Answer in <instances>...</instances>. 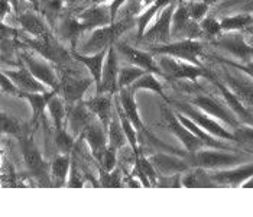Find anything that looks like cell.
<instances>
[{
	"mask_svg": "<svg viewBox=\"0 0 253 217\" xmlns=\"http://www.w3.org/2000/svg\"><path fill=\"white\" fill-rule=\"evenodd\" d=\"M133 26H136L135 16L117 18L113 23L91 31L90 37L81 45L80 52L85 55H91V54H97L100 51L109 49L110 46H115L120 38L126 32H129Z\"/></svg>",
	"mask_w": 253,
	"mask_h": 217,
	"instance_id": "cell-1",
	"label": "cell"
},
{
	"mask_svg": "<svg viewBox=\"0 0 253 217\" xmlns=\"http://www.w3.org/2000/svg\"><path fill=\"white\" fill-rule=\"evenodd\" d=\"M184 93H188L190 97L188 101L197 107L198 110H201L203 113L211 116V118L218 119L221 120L223 123H226L227 126L233 128V130L236 128H239L242 123L237 120V118L233 115V112L226 106L223 104L220 100H217L210 93H206L204 88L198 87V86H188L185 87V91Z\"/></svg>",
	"mask_w": 253,
	"mask_h": 217,
	"instance_id": "cell-2",
	"label": "cell"
},
{
	"mask_svg": "<svg viewBox=\"0 0 253 217\" xmlns=\"http://www.w3.org/2000/svg\"><path fill=\"white\" fill-rule=\"evenodd\" d=\"M204 148L194 154H188L187 162L191 167H201L204 170H227L240 165L245 161H251L252 157L246 154H236V152H221L223 149Z\"/></svg>",
	"mask_w": 253,
	"mask_h": 217,
	"instance_id": "cell-3",
	"label": "cell"
},
{
	"mask_svg": "<svg viewBox=\"0 0 253 217\" xmlns=\"http://www.w3.org/2000/svg\"><path fill=\"white\" fill-rule=\"evenodd\" d=\"M19 142L25 165L34 179L39 184V187H54L51 178V165L43 161L34 139L23 132V135L19 136Z\"/></svg>",
	"mask_w": 253,
	"mask_h": 217,
	"instance_id": "cell-4",
	"label": "cell"
},
{
	"mask_svg": "<svg viewBox=\"0 0 253 217\" xmlns=\"http://www.w3.org/2000/svg\"><path fill=\"white\" fill-rule=\"evenodd\" d=\"M156 62L164 74V77L172 80H188V81H195L197 79H214V74L201 67L195 65L187 61H181L169 55H156Z\"/></svg>",
	"mask_w": 253,
	"mask_h": 217,
	"instance_id": "cell-5",
	"label": "cell"
},
{
	"mask_svg": "<svg viewBox=\"0 0 253 217\" xmlns=\"http://www.w3.org/2000/svg\"><path fill=\"white\" fill-rule=\"evenodd\" d=\"M20 41H22L23 46L34 51L39 57L52 62L58 68L74 59L71 55V49L65 48L61 43V41L57 40V37H52L49 40H38V38L22 35Z\"/></svg>",
	"mask_w": 253,
	"mask_h": 217,
	"instance_id": "cell-6",
	"label": "cell"
},
{
	"mask_svg": "<svg viewBox=\"0 0 253 217\" xmlns=\"http://www.w3.org/2000/svg\"><path fill=\"white\" fill-rule=\"evenodd\" d=\"M74 61V59H73ZM71 61V62H73ZM71 62L59 67V71H61V77H59V88L58 94L62 97V100L71 106V104H76L78 101H81L85 91L90 88L91 83L94 81L93 77H81L78 74V71H73V70H68Z\"/></svg>",
	"mask_w": 253,
	"mask_h": 217,
	"instance_id": "cell-7",
	"label": "cell"
},
{
	"mask_svg": "<svg viewBox=\"0 0 253 217\" xmlns=\"http://www.w3.org/2000/svg\"><path fill=\"white\" fill-rule=\"evenodd\" d=\"M168 103L175 106V110L181 112L182 115H185L187 118H190L194 123H197L201 129H204L206 132H209L210 135H213L214 138L221 139V140H233L236 142L233 132L227 130L226 128H223L217 120L211 119V116L203 113L201 110H198L197 107H193L188 101H182V100H168Z\"/></svg>",
	"mask_w": 253,
	"mask_h": 217,
	"instance_id": "cell-8",
	"label": "cell"
},
{
	"mask_svg": "<svg viewBox=\"0 0 253 217\" xmlns=\"http://www.w3.org/2000/svg\"><path fill=\"white\" fill-rule=\"evenodd\" d=\"M148 51L154 55H169L181 61H187L195 65H201L198 57L203 52V43L197 40H181L171 41L168 43L152 45Z\"/></svg>",
	"mask_w": 253,
	"mask_h": 217,
	"instance_id": "cell-9",
	"label": "cell"
},
{
	"mask_svg": "<svg viewBox=\"0 0 253 217\" xmlns=\"http://www.w3.org/2000/svg\"><path fill=\"white\" fill-rule=\"evenodd\" d=\"M20 62L37 77V79L43 83L49 90H55L58 91L59 88V77L57 76L55 70H54V64L46 61L45 58L39 57L38 54L34 55L31 52V49H25V51H20L19 54Z\"/></svg>",
	"mask_w": 253,
	"mask_h": 217,
	"instance_id": "cell-10",
	"label": "cell"
},
{
	"mask_svg": "<svg viewBox=\"0 0 253 217\" xmlns=\"http://www.w3.org/2000/svg\"><path fill=\"white\" fill-rule=\"evenodd\" d=\"M176 1L168 4L164 7L159 13L156 22L145 31L142 40L139 42H146L151 45H161V43H168L172 41L171 37V25H172V15L175 12Z\"/></svg>",
	"mask_w": 253,
	"mask_h": 217,
	"instance_id": "cell-11",
	"label": "cell"
},
{
	"mask_svg": "<svg viewBox=\"0 0 253 217\" xmlns=\"http://www.w3.org/2000/svg\"><path fill=\"white\" fill-rule=\"evenodd\" d=\"M214 45L224 52L230 54L233 58L239 59L240 62L253 61V45L245 40V37L239 31L221 34L218 38H215Z\"/></svg>",
	"mask_w": 253,
	"mask_h": 217,
	"instance_id": "cell-12",
	"label": "cell"
},
{
	"mask_svg": "<svg viewBox=\"0 0 253 217\" xmlns=\"http://www.w3.org/2000/svg\"><path fill=\"white\" fill-rule=\"evenodd\" d=\"M115 48H116L117 54L122 55L129 64L140 67L148 73H154L158 77H164L158 62H156L155 55L151 51H143V49L135 48V46H130L129 43L122 42V41L117 42Z\"/></svg>",
	"mask_w": 253,
	"mask_h": 217,
	"instance_id": "cell-13",
	"label": "cell"
},
{
	"mask_svg": "<svg viewBox=\"0 0 253 217\" xmlns=\"http://www.w3.org/2000/svg\"><path fill=\"white\" fill-rule=\"evenodd\" d=\"M164 116H165V123H167V129L174 133L176 138L181 140V143L184 145L185 151L188 154H194L200 149H204L207 148V145L201 140L200 138H197L191 130H188L182 123L181 120L176 118L175 112L174 110H169L168 107L164 109Z\"/></svg>",
	"mask_w": 253,
	"mask_h": 217,
	"instance_id": "cell-14",
	"label": "cell"
},
{
	"mask_svg": "<svg viewBox=\"0 0 253 217\" xmlns=\"http://www.w3.org/2000/svg\"><path fill=\"white\" fill-rule=\"evenodd\" d=\"M119 71H120V64H119V54L116 48L110 46L107 49V57L104 61L103 73H101V83L96 88L97 94H117L119 93Z\"/></svg>",
	"mask_w": 253,
	"mask_h": 217,
	"instance_id": "cell-15",
	"label": "cell"
},
{
	"mask_svg": "<svg viewBox=\"0 0 253 217\" xmlns=\"http://www.w3.org/2000/svg\"><path fill=\"white\" fill-rule=\"evenodd\" d=\"M221 80L233 91L237 99L240 100L246 107L253 110V79H251L246 74H243V76L233 74L227 68H224V71L221 74Z\"/></svg>",
	"mask_w": 253,
	"mask_h": 217,
	"instance_id": "cell-16",
	"label": "cell"
},
{
	"mask_svg": "<svg viewBox=\"0 0 253 217\" xmlns=\"http://www.w3.org/2000/svg\"><path fill=\"white\" fill-rule=\"evenodd\" d=\"M91 110L87 107L85 101L81 100L76 104L68 106V112H67V122H65V128L68 129V132L73 136H81L83 132L94 122Z\"/></svg>",
	"mask_w": 253,
	"mask_h": 217,
	"instance_id": "cell-17",
	"label": "cell"
},
{
	"mask_svg": "<svg viewBox=\"0 0 253 217\" xmlns=\"http://www.w3.org/2000/svg\"><path fill=\"white\" fill-rule=\"evenodd\" d=\"M77 15L80 23L83 25L85 32H91L97 28L113 23V18L110 13V4H91Z\"/></svg>",
	"mask_w": 253,
	"mask_h": 217,
	"instance_id": "cell-18",
	"label": "cell"
},
{
	"mask_svg": "<svg viewBox=\"0 0 253 217\" xmlns=\"http://www.w3.org/2000/svg\"><path fill=\"white\" fill-rule=\"evenodd\" d=\"M81 138L87 142L93 159H94L96 162H98V161L101 159V157H103L106 148L109 146L107 129L104 128V125H103L100 120L94 119V122L83 132Z\"/></svg>",
	"mask_w": 253,
	"mask_h": 217,
	"instance_id": "cell-19",
	"label": "cell"
},
{
	"mask_svg": "<svg viewBox=\"0 0 253 217\" xmlns=\"http://www.w3.org/2000/svg\"><path fill=\"white\" fill-rule=\"evenodd\" d=\"M1 73H4L9 79L12 80L20 91H25V93H46L49 91V88L41 83L22 62L19 59V68L16 70H6L3 68Z\"/></svg>",
	"mask_w": 253,
	"mask_h": 217,
	"instance_id": "cell-20",
	"label": "cell"
},
{
	"mask_svg": "<svg viewBox=\"0 0 253 217\" xmlns=\"http://www.w3.org/2000/svg\"><path fill=\"white\" fill-rule=\"evenodd\" d=\"M149 159H151L158 175L182 174L191 168V165L187 162V159L184 157L179 158L178 154L171 155V154H165V152H156V154H152Z\"/></svg>",
	"mask_w": 253,
	"mask_h": 217,
	"instance_id": "cell-21",
	"label": "cell"
},
{
	"mask_svg": "<svg viewBox=\"0 0 253 217\" xmlns=\"http://www.w3.org/2000/svg\"><path fill=\"white\" fill-rule=\"evenodd\" d=\"M18 22L20 23V28L32 38H38V40H49L52 38V32L51 28L48 25V22L43 19V16L39 12H23L18 15Z\"/></svg>",
	"mask_w": 253,
	"mask_h": 217,
	"instance_id": "cell-22",
	"label": "cell"
},
{
	"mask_svg": "<svg viewBox=\"0 0 253 217\" xmlns=\"http://www.w3.org/2000/svg\"><path fill=\"white\" fill-rule=\"evenodd\" d=\"M58 40L70 46V49H76L78 41L85 32L83 25L80 23L76 13H65L58 22Z\"/></svg>",
	"mask_w": 253,
	"mask_h": 217,
	"instance_id": "cell-23",
	"label": "cell"
},
{
	"mask_svg": "<svg viewBox=\"0 0 253 217\" xmlns=\"http://www.w3.org/2000/svg\"><path fill=\"white\" fill-rule=\"evenodd\" d=\"M209 175L214 184H224V185L236 187L253 177V164H246L242 167L237 165V167L227 168V170H218Z\"/></svg>",
	"mask_w": 253,
	"mask_h": 217,
	"instance_id": "cell-24",
	"label": "cell"
},
{
	"mask_svg": "<svg viewBox=\"0 0 253 217\" xmlns=\"http://www.w3.org/2000/svg\"><path fill=\"white\" fill-rule=\"evenodd\" d=\"M116 101L119 103V106L122 107V110L125 112V115L127 116V119L133 123V126L136 128L137 133H143L146 132L145 125L142 122V119L139 116L137 112V104L135 100V91L130 87H123L119 90L117 93Z\"/></svg>",
	"mask_w": 253,
	"mask_h": 217,
	"instance_id": "cell-25",
	"label": "cell"
},
{
	"mask_svg": "<svg viewBox=\"0 0 253 217\" xmlns=\"http://www.w3.org/2000/svg\"><path fill=\"white\" fill-rule=\"evenodd\" d=\"M71 55L77 62H80L81 65H84L88 70L90 76L93 77L94 83H96V88H98V86L101 83V73H103L104 61L107 57V49L100 51L97 54H91V55H85V54H81L77 49H73Z\"/></svg>",
	"mask_w": 253,
	"mask_h": 217,
	"instance_id": "cell-26",
	"label": "cell"
},
{
	"mask_svg": "<svg viewBox=\"0 0 253 217\" xmlns=\"http://www.w3.org/2000/svg\"><path fill=\"white\" fill-rule=\"evenodd\" d=\"M112 100H113V94H97L94 97L88 100H84L87 107L91 110V113L94 115V118L100 120L104 128L107 129L110 120L113 118V115L116 113V109H115V113H113V104H112Z\"/></svg>",
	"mask_w": 253,
	"mask_h": 217,
	"instance_id": "cell-27",
	"label": "cell"
},
{
	"mask_svg": "<svg viewBox=\"0 0 253 217\" xmlns=\"http://www.w3.org/2000/svg\"><path fill=\"white\" fill-rule=\"evenodd\" d=\"M55 93H58V91H55V90H49L46 93H25V91H20L19 97L26 100L32 107V112H34L32 123L34 125H37L39 120L45 122V109H48V101Z\"/></svg>",
	"mask_w": 253,
	"mask_h": 217,
	"instance_id": "cell-28",
	"label": "cell"
},
{
	"mask_svg": "<svg viewBox=\"0 0 253 217\" xmlns=\"http://www.w3.org/2000/svg\"><path fill=\"white\" fill-rule=\"evenodd\" d=\"M176 0H152V3L145 9V10H142L139 15L136 16V28H137V41L142 40V37H143V34H145V31L149 28V23H151V20L155 18L156 15L164 9V7H167L168 4H171V3H174Z\"/></svg>",
	"mask_w": 253,
	"mask_h": 217,
	"instance_id": "cell-29",
	"label": "cell"
},
{
	"mask_svg": "<svg viewBox=\"0 0 253 217\" xmlns=\"http://www.w3.org/2000/svg\"><path fill=\"white\" fill-rule=\"evenodd\" d=\"M191 20L193 19L190 16L187 1L179 0L176 3L175 12L172 15V25H171V37H172V41L182 40V37L185 34V29L188 28V25L191 23Z\"/></svg>",
	"mask_w": 253,
	"mask_h": 217,
	"instance_id": "cell-30",
	"label": "cell"
},
{
	"mask_svg": "<svg viewBox=\"0 0 253 217\" xmlns=\"http://www.w3.org/2000/svg\"><path fill=\"white\" fill-rule=\"evenodd\" d=\"M71 161H73V154L71 155L59 154L58 157H55L54 161L51 162V178H52L54 187L67 185L70 168H71Z\"/></svg>",
	"mask_w": 253,
	"mask_h": 217,
	"instance_id": "cell-31",
	"label": "cell"
},
{
	"mask_svg": "<svg viewBox=\"0 0 253 217\" xmlns=\"http://www.w3.org/2000/svg\"><path fill=\"white\" fill-rule=\"evenodd\" d=\"M182 187L204 188V187H215V184L211 181L207 170L201 167H191L188 171L182 173Z\"/></svg>",
	"mask_w": 253,
	"mask_h": 217,
	"instance_id": "cell-32",
	"label": "cell"
},
{
	"mask_svg": "<svg viewBox=\"0 0 253 217\" xmlns=\"http://www.w3.org/2000/svg\"><path fill=\"white\" fill-rule=\"evenodd\" d=\"M48 112H49V116L54 122V129L65 128L68 109L65 107V101L62 100V97L59 96L58 93H55L48 101Z\"/></svg>",
	"mask_w": 253,
	"mask_h": 217,
	"instance_id": "cell-33",
	"label": "cell"
},
{
	"mask_svg": "<svg viewBox=\"0 0 253 217\" xmlns=\"http://www.w3.org/2000/svg\"><path fill=\"white\" fill-rule=\"evenodd\" d=\"M115 109H116L117 116L120 119V123H122V128H123V130H125V135H126V139H127L129 146L133 149V152H135L136 155H139V154L143 152V151H142L140 146H139V133H137L136 128L133 126V123H132V122L127 119V116L125 115V112L122 110V107L119 106L117 101Z\"/></svg>",
	"mask_w": 253,
	"mask_h": 217,
	"instance_id": "cell-34",
	"label": "cell"
},
{
	"mask_svg": "<svg viewBox=\"0 0 253 217\" xmlns=\"http://www.w3.org/2000/svg\"><path fill=\"white\" fill-rule=\"evenodd\" d=\"M129 87H130L135 93H136L137 90H151V91L159 94L162 99L168 101V97H167L165 93H164V87H162L161 81L158 80V76L154 74V73H145L142 77H139V79H137L132 86H129Z\"/></svg>",
	"mask_w": 253,
	"mask_h": 217,
	"instance_id": "cell-35",
	"label": "cell"
},
{
	"mask_svg": "<svg viewBox=\"0 0 253 217\" xmlns=\"http://www.w3.org/2000/svg\"><path fill=\"white\" fill-rule=\"evenodd\" d=\"M65 6L67 4L64 0H41L39 13L48 22L49 26H54V23L58 25V18L61 16Z\"/></svg>",
	"mask_w": 253,
	"mask_h": 217,
	"instance_id": "cell-36",
	"label": "cell"
},
{
	"mask_svg": "<svg viewBox=\"0 0 253 217\" xmlns=\"http://www.w3.org/2000/svg\"><path fill=\"white\" fill-rule=\"evenodd\" d=\"M107 138H109V146L116 149V151H120L127 142L117 113L113 115V118H112L109 126H107Z\"/></svg>",
	"mask_w": 253,
	"mask_h": 217,
	"instance_id": "cell-37",
	"label": "cell"
},
{
	"mask_svg": "<svg viewBox=\"0 0 253 217\" xmlns=\"http://www.w3.org/2000/svg\"><path fill=\"white\" fill-rule=\"evenodd\" d=\"M253 23L252 13H237L233 16H224L220 20L223 32H233V31H245Z\"/></svg>",
	"mask_w": 253,
	"mask_h": 217,
	"instance_id": "cell-38",
	"label": "cell"
},
{
	"mask_svg": "<svg viewBox=\"0 0 253 217\" xmlns=\"http://www.w3.org/2000/svg\"><path fill=\"white\" fill-rule=\"evenodd\" d=\"M54 142H55V146L61 155H71L74 152V148L77 146V138L73 136L67 128L55 129Z\"/></svg>",
	"mask_w": 253,
	"mask_h": 217,
	"instance_id": "cell-39",
	"label": "cell"
},
{
	"mask_svg": "<svg viewBox=\"0 0 253 217\" xmlns=\"http://www.w3.org/2000/svg\"><path fill=\"white\" fill-rule=\"evenodd\" d=\"M145 73L143 68L136 67V65H125V67H120V71H119V88H123V87H129L132 86L139 77H142Z\"/></svg>",
	"mask_w": 253,
	"mask_h": 217,
	"instance_id": "cell-40",
	"label": "cell"
},
{
	"mask_svg": "<svg viewBox=\"0 0 253 217\" xmlns=\"http://www.w3.org/2000/svg\"><path fill=\"white\" fill-rule=\"evenodd\" d=\"M122 168L116 167L113 171H103L100 170V187H104V188H122V187H126L125 185V181L122 178Z\"/></svg>",
	"mask_w": 253,
	"mask_h": 217,
	"instance_id": "cell-41",
	"label": "cell"
},
{
	"mask_svg": "<svg viewBox=\"0 0 253 217\" xmlns=\"http://www.w3.org/2000/svg\"><path fill=\"white\" fill-rule=\"evenodd\" d=\"M200 26L203 29V34L206 37H209L210 40H215L223 34L220 20L215 19V16H213V15H207L204 19L200 22Z\"/></svg>",
	"mask_w": 253,
	"mask_h": 217,
	"instance_id": "cell-42",
	"label": "cell"
},
{
	"mask_svg": "<svg viewBox=\"0 0 253 217\" xmlns=\"http://www.w3.org/2000/svg\"><path fill=\"white\" fill-rule=\"evenodd\" d=\"M236 142H239L245 149H249L253 152V126L240 125L233 130Z\"/></svg>",
	"mask_w": 253,
	"mask_h": 217,
	"instance_id": "cell-43",
	"label": "cell"
},
{
	"mask_svg": "<svg viewBox=\"0 0 253 217\" xmlns=\"http://www.w3.org/2000/svg\"><path fill=\"white\" fill-rule=\"evenodd\" d=\"M0 120H1V133H7V135H13V136H22L23 135V128L20 126V123L13 119L12 116H7L6 113L0 115Z\"/></svg>",
	"mask_w": 253,
	"mask_h": 217,
	"instance_id": "cell-44",
	"label": "cell"
},
{
	"mask_svg": "<svg viewBox=\"0 0 253 217\" xmlns=\"http://www.w3.org/2000/svg\"><path fill=\"white\" fill-rule=\"evenodd\" d=\"M187 6H188V12H190L191 19L197 20V22H201L204 19L210 10V6L201 0H187Z\"/></svg>",
	"mask_w": 253,
	"mask_h": 217,
	"instance_id": "cell-45",
	"label": "cell"
},
{
	"mask_svg": "<svg viewBox=\"0 0 253 217\" xmlns=\"http://www.w3.org/2000/svg\"><path fill=\"white\" fill-rule=\"evenodd\" d=\"M240 7L245 10V13H251L253 10V0H220L217 3V10H229Z\"/></svg>",
	"mask_w": 253,
	"mask_h": 217,
	"instance_id": "cell-46",
	"label": "cell"
},
{
	"mask_svg": "<svg viewBox=\"0 0 253 217\" xmlns=\"http://www.w3.org/2000/svg\"><path fill=\"white\" fill-rule=\"evenodd\" d=\"M117 152L119 151L110 148V146H107L101 159L97 162L98 165H100V170H103V171H113L117 167V162H119Z\"/></svg>",
	"mask_w": 253,
	"mask_h": 217,
	"instance_id": "cell-47",
	"label": "cell"
},
{
	"mask_svg": "<svg viewBox=\"0 0 253 217\" xmlns=\"http://www.w3.org/2000/svg\"><path fill=\"white\" fill-rule=\"evenodd\" d=\"M76 157L73 152V161H71V168H70V174H68V181H67V187L71 188H78V187H84V179H83V174L78 170L77 164H76Z\"/></svg>",
	"mask_w": 253,
	"mask_h": 217,
	"instance_id": "cell-48",
	"label": "cell"
},
{
	"mask_svg": "<svg viewBox=\"0 0 253 217\" xmlns=\"http://www.w3.org/2000/svg\"><path fill=\"white\" fill-rule=\"evenodd\" d=\"M221 62L230 68H236L239 71H242L243 74L249 76L251 79H253V61L249 62H236V61H230V59H221Z\"/></svg>",
	"mask_w": 253,
	"mask_h": 217,
	"instance_id": "cell-49",
	"label": "cell"
},
{
	"mask_svg": "<svg viewBox=\"0 0 253 217\" xmlns=\"http://www.w3.org/2000/svg\"><path fill=\"white\" fill-rule=\"evenodd\" d=\"M1 93L4 94H15L19 96L20 90L18 88V86L9 79L4 73H1Z\"/></svg>",
	"mask_w": 253,
	"mask_h": 217,
	"instance_id": "cell-50",
	"label": "cell"
},
{
	"mask_svg": "<svg viewBox=\"0 0 253 217\" xmlns=\"http://www.w3.org/2000/svg\"><path fill=\"white\" fill-rule=\"evenodd\" d=\"M126 1H127V0H113V1L110 3V13H112L113 22L117 19L119 12H120V9L125 6V3H126Z\"/></svg>",
	"mask_w": 253,
	"mask_h": 217,
	"instance_id": "cell-51",
	"label": "cell"
},
{
	"mask_svg": "<svg viewBox=\"0 0 253 217\" xmlns=\"http://www.w3.org/2000/svg\"><path fill=\"white\" fill-rule=\"evenodd\" d=\"M65 1V4H67V7H76L77 4H80L83 0H64Z\"/></svg>",
	"mask_w": 253,
	"mask_h": 217,
	"instance_id": "cell-52",
	"label": "cell"
},
{
	"mask_svg": "<svg viewBox=\"0 0 253 217\" xmlns=\"http://www.w3.org/2000/svg\"><path fill=\"white\" fill-rule=\"evenodd\" d=\"M113 0H93L94 4H110Z\"/></svg>",
	"mask_w": 253,
	"mask_h": 217,
	"instance_id": "cell-53",
	"label": "cell"
},
{
	"mask_svg": "<svg viewBox=\"0 0 253 217\" xmlns=\"http://www.w3.org/2000/svg\"><path fill=\"white\" fill-rule=\"evenodd\" d=\"M201 1H204V3L209 4V6H214V4H217L220 0H201Z\"/></svg>",
	"mask_w": 253,
	"mask_h": 217,
	"instance_id": "cell-54",
	"label": "cell"
},
{
	"mask_svg": "<svg viewBox=\"0 0 253 217\" xmlns=\"http://www.w3.org/2000/svg\"><path fill=\"white\" fill-rule=\"evenodd\" d=\"M246 31H249L251 34H253V23L251 25V26H249V28H248V29H246Z\"/></svg>",
	"mask_w": 253,
	"mask_h": 217,
	"instance_id": "cell-55",
	"label": "cell"
}]
</instances>
